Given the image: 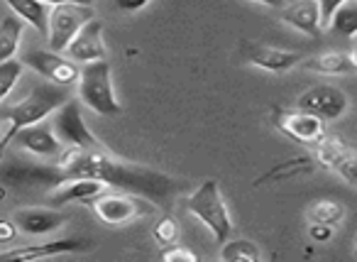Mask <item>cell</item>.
<instances>
[{
    "label": "cell",
    "instance_id": "31",
    "mask_svg": "<svg viewBox=\"0 0 357 262\" xmlns=\"http://www.w3.org/2000/svg\"><path fill=\"white\" fill-rule=\"evenodd\" d=\"M318 3H321V20H323V25L328 27L333 13H335L337 8L342 6V3H347V0H318Z\"/></svg>",
    "mask_w": 357,
    "mask_h": 262
},
{
    "label": "cell",
    "instance_id": "27",
    "mask_svg": "<svg viewBox=\"0 0 357 262\" xmlns=\"http://www.w3.org/2000/svg\"><path fill=\"white\" fill-rule=\"evenodd\" d=\"M152 235L162 247L174 245V242H178V235H181V231H178V221L174 216H162L157 221V226L152 228Z\"/></svg>",
    "mask_w": 357,
    "mask_h": 262
},
{
    "label": "cell",
    "instance_id": "13",
    "mask_svg": "<svg viewBox=\"0 0 357 262\" xmlns=\"http://www.w3.org/2000/svg\"><path fill=\"white\" fill-rule=\"evenodd\" d=\"M243 59L248 61V64H255L264 71H272V74H284V71L301 64L303 57L291 50H279V47H272V45L252 42V45L243 47Z\"/></svg>",
    "mask_w": 357,
    "mask_h": 262
},
{
    "label": "cell",
    "instance_id": "7",
    "mask_svg": "<svg viewBox=\"0 0 357 262\" xmlns=\"http://www.w3.org/2000/svg\"><path fill=\"white\" fill-rule=\"evenodd\" d=\"M93 17H96V13L91 6H79V3L54 6V10L50 13V32H47L50 50L66 52V47L79 35L81 27L89 20H93Z\"/></svg>",
    "mask_w": 357,
    "mask_h": 262
},
{
    "label": "cell",
    "instance_id": "26",
    "mask_svg": "<svg viewBox=\"0 0 357 262\" xmlns=\"http://www.w3.org/2000/svg\"><path fill=\"white\" fill-rule=\"evenodd\" d=\"M22 69H25V64H22L20 59H15V57L0 64V103H3V101L8 99V94L15 89V84L22 76Z\"/></svg>",
    "mask_w": 357,
    "mask_h": 262
},
{
    "label": "cell",
    "instance_id": "16",
    "mask_svg": "<svg viewBox=\"0 0 357 262\" xmlns=\"http://www.w3.org/2000/svg\"><path fill=\"white\" fill-rule=\"evenodd\" d=\"M282 20L316 40V37H321L323 30L321 3L318 0H294V3H287L282 10Z\"/></svg>",
    "mask_w": 357,
    "mask_h": 262
},
{
    "label": "cell",
    "instance_id": "38",
    "mask_svg": "<svg viewBox=\"0 0 357 262\" xmlns=\"http://www.w3.org/2000/svg\"><path fill=\"white\" fill-rule=\"evenodd\" d=\"M3 154H6V152H3V150H0V159H3Z\"/></svg>",
    "mask_w": 357,
    "mask_h": 262
},
{
    "label": "cell",
    "instance_id": "12",
    "mask_svg": "<svg viewBox=\"0 0 357 262\" xmlns=\"http://www.w3.org/2000/svg\"><path fill=\"white\" fill-rule=\"evenodd\" d=\"M13 143L20 145L22 150H27L30 154L40 159H56L61 154V140L56 138L54 128L52 123H35V125H27V128L17 130Z\"/></svg>",
    "mask_w": 357,
    "mask_h": 262
},
{
    "label": "cell",
    "instance_id": "24",
    "mask_svg": "<svg viewBox=\"0 0 357 262\" xmlns=\"http://www.w3.org/2000/svg\"><path fill=\"white\" fill-rule=\"evenodd\" d=\"M335 35H342V37H357V3H342L335 13H333L331 22H328Z\"/></svg>",
    "mask_w": 357,
    "mask_h": 262
},
{
    "label": "cell",
    "instance_id": "9",
    "mask_svg": "<svg viewBox=\"0 0 357 262\" xmlns=\"http://www.w3.org/2000/svg\"><path fill=\"white\" fill-rule=\"evenodd\" d=\"M22 64L30 66L32 71L42 76V79L52 81L59 86H74L81 76V69L76 66L74 59L61 57V52L54 50H30L22 54Z\"/></svg>",
    "mask_w": 357,
    "mask_h": 262
},
{
    "label": "cell",
    "instance_id": "2",
    "mask_svg": "<svg viewBox=\"0 0 357 262\" xmlns=\"http://www.w3.org/2000/svg\"><path fill=\"white\" fill-rule=\"evenodd\" d=\"M69 99H71L69 86L52 84V81L45 79L42 84L32 86L25 99L15 101V103H10V105H0V123L8 125V130L3 133V138H0V150L6 152V147L13 143L17 130L47 120Z\"/></svg>",
    "mask_w": 357,
    "mask_h": 262
},
{
    "label": "cell",
    "instance_id": "35",
    "mask_svg": "<svg viewBox=\"0 0 357 262\" xmlns=\"http://www.w3.org/2000/svg\"><path fill=\"white\" fill-rule=\"evenodd\" d=\"M6 194H8V189H6V184L0 182V201H3V198H6Z\"/></svg>",
    "mask_w": 357,
    "mask_h": 262
},
{
    "label": "cell",
    "instance_id": "8",
    "mask_svg": "<svg viewBox=\"0 0 357 262\" xmlns=\"http://www.w3.org/2000/svg\"><path fill=\"white\" fill-rule=\"evenodd\" d=\"M52 128H54L56 138L61 140L64 147H69V145H76V147H100L96 135L86 125L81 105L76 103V99H69L61 108H56L52 113Z\"/></svg>",
    "mask_w": 357,
    "mask_h": 262
},
{
    "label": "cell",
    "instance_id": "20",
    "mask_svg": "<svg viewBox=\"0 0 357 262\" xmlns=\"http://www.w3.org/2000/svg\"><path fill=\"white\" fill-rule=\"evenodd\" d=\"M6 3L15 10L17 17L27 20L37 32H42V35L50 32V10H47V3H42V0H6Z\"/></svg>",
    "mask_w": 357,
    "mask_h": 262
},
{
    "label": "cell",
    "instance_id": "22",
    "mask_svg": "<svg viewBox=\"0 0 357 262\" xmlns=\"http://www.w3.org/2000/svg\"><path fill=\"white\" fill-rule=\"evenodd\" d=\"M22 37V22L17 15H8L6 20L0 22V64L8 59H13L17 52Z\"/></svg>",
    "mask_w": 357,
    "mask_h": 262
},
{
    "label": "cell",
    "instance_id": "33",
    "mask_svg": "<svg viewBox=\"0 0 357 262\" xmlns=\"http://www.w3.org/2000/svg\"><path fill=\"white\" fill-rule=\"evenodd\" d=\"M47 6H64V3H79V6H93V0H42Z\"/></svg>",
    "mask_w": 357,
    "mask_h": 262
},
{
    "label": "cell",
    "instance_id": "3",
    "mask_svg": "<svg viewBox=\"0 0 357 262\" xmlns=\"http://www.w3.org/2000/svg\"><path fill=\"white\" fill-rule=\"evenodd\" d=\"M79 99L93 113L105 115V118L123 113V105L118 103L113 91V71H110V64L105 59L89 61V64L81 66Z\"/></svg>",
    "mask_w": 357,
    "mask_h": 262
},
{
    "label": "cell",
    "instance_id": "30",
    "mask_svg": "<svg viewBox=\"0 0 357 262\" xmlns=\"http://www.w3.org/2000/svg\"><path fill=\"white\" fill-rule=\"evenodd\" d=\"M149 0H110V6L118 8L120 13H137L147 6Z\"/></svg>",
    "mask_w": 357,
    "mask_h": 262
},
{
    "label": "cell",
    "instance_id": "19",
    "mask_svg": "<svg viewBox=\"0 0 357 262\" xmlns=\"http://www.w3.org/2000/svg\"><path fill=\"white\" fill-rule=\"evenodd\" d=\"M303 69L316 71V74L323 76H350L357 74V64L352 59V54L347 52H323V54H316L311 59L301 61Z\"/></svg>",
    "mask_w": 357,
    "mask_h": 262
},
{
    "label": "cell",
    "instance_id": "15",
    "mask_svg": "<svg viewBox=\"0 0 357 262\" xmlns=\"http://www.w3.org/2000/svg\"><path fill=\"white\" fill-rule=\"evenodd\" d=\"M93 242L91 238H61L54 242H42V245H25V247H13V250L0 252V260H40V257H54L61 252H84L91 250Z\"/></svg>",
    "mask_w": 357,
    "mask_h": 262
},
{
    "label": "cell",
    "instance_id": "17",
    "mask_svg": "<svg viewBox=\"0 0 357 262\" xmlns=\"http://www.w3.org/2000/svg\"><path fill=\"white\" fill-rule=\"evenodd\" d=\"M17 231L27 233V235H45L56 228L64 226V213H59L56 208H17L13 213Z\"/></svg>",
    "mask_w": 357,
    "mask_h": 262
},
{
    "label": "cell",
    "instance_id": "6",
    "mask_svg": "<svg viewBox=\"0 0 357 262\" xmlns=\"http://www.w3.org/2000/svg\"><path fill=\"white\" fill-rule=\"evenodd\" d=\"M272 125L282 135L291 138L294 143L308 145V147H316L328 135L326 120H321L318 115L308 113V110H301V108H282V105H274Z\"/></svg>",
    "mask_w": 357,
    "mask_h": 262
},
{
    "label": "cell",
    "instance_id": "21",
    "mask_svg": "<svg viewBox=\"0 0 357 262\" xmlns=\"http://www.w3.org/2000/svg\"><path fill=\"white\" fill-rule=\"evenodd\" d=\"M262 252L248 238H235V240H225L220 247V260L223 262H259Z\"/></svg>",
    "mask_w": 357,
    "mask_h": 262
},
{
    "label": "cell",
    "instance_id": "23",
    "mask_svg": "<svg viewBox=\"0 0 357 262\" xmlns=\"http://www.w3.org/2000/svg\"><path fill=\"white\" fill-rule=\"evenodd\" d=\"M306 218L308 223H328L335 228L345 218V206L340 201H333V198H318L308 206Z\"/></svg>",
    "mask_w": 357,
    "mask_h": 262
},
{
    "label": "cell",
    "instance_id": "37",
    "mask_svg": "<svg viewBox=\"0 0 357 262\" xmlns=\"http://www.w3.org/2000/svg\"><path fill=\"white\" fill-rule=\"evenodd\" d=\"M355 255H357V235H355Z\"/></svg>",
    "mask_w": 357,
    "mask_h": 262
},
{
    "label": "cell",
    "instance_id": "4",
    "mask_svg": "<svg viewBox=\"0 0 357 262\" xmlns=\"http://www.w3.org/2000/svg\"><path fill=\"white\" fill-rule=\"evenodd\" d=\"M186 208L191 216H196L218 242H225L233 233V218L228 213L223 196H220V187L215 179H206L201 187L186 198Z\"/></svg>",
    "mask_w": 357,
    "mask_h": 262
},
{
    "label": "cell",
    "instance_id": "18",
    "mask_svg": "<svg viewBox=\"0 0 357 262\" xmlns=\"http://www.w3.org/2000/svg\"><path fill=\"white\" fill-rule=\"evenodd\" d=\"M103 191H108V184L100 179H71L56 187V191L50 196L52 206H61V203H93V198H98Z\"/></svg>",
    "mask_w": 357,
    "mask_h": 262
},
{
    "label": "cell",
    "instance_id": "36",
    "mask_svg": "<svg viewBox=\"0 0 357 262\" xmlns=\"http://www.w3.org/2000/svg\"><path fill=\"white\" fill-rule=\"evenodd\" d=\"M352 59H355V64H357V45L352 47Z\"/></svg>",
    "mask_w": 357,
    "mask_h": 262
},
{
    "label": "cell",
    "instance_id": "29",
    "mask_svg": "<svg viewBox=\"0 0 357 262\" xmlns=\"http://www.w3.org/2000/svg\"><path fill=\"white\" fill-rule=\"evenodd\" d=\"M308 235H311L313 242H328L333 238V226H328V223H311L308 226Z\"/></svg>",
    "mask_w": 357,
    "mask_h": 262
},
{
    "label": "cell",
    "instance_id": "28",
    "mask_svg": "<svg viewBox=\"0 0 357 262\" xmlns=\"http://www.w3.org/2000/svg\"><path fill=\"white\" fill-rule=\"evenodd\" d=\"M162 260L164 262H199V255H196L191 247L174 242V245H167L162 250Z\"/></svg>",
    "mask_w": 357,
    "mask_h": 262
},
{
    "label": "cell",
    "instance_id": "14",
    "mask_svg": "<svg viewBox=\"0 0 357 262\" xmlns=\"http://www.w3.org/2000/svg\"><path fill=\"white\" fill-rule=\"evenodd\" d=\"M66 57L74 59L76 64H89V61L105 59V45H103V22L98 17L89 20L81 27L79 35L66 47Z\"/></svg>",
    "mask_w": 357,
    "mask_h": 262
},
{
    "label": "cell",
    "instance_id": "25",
    "mask_svg": "<svg viewBox=\"0 0 357 262\" xmlns=\"http://www.w3.org/2000/svg\"><path fill=\"white\" fill-rule=\"evenodd\" d=\"M311 169H313V159L296 157V159H291V162L277 164L274 169H269L267 174H262V177H259L257 182H255V187H262L264 182H282V179H289V177H294V174L311 172Z\"/></svg>",
    "mask_w": 357,
    "mask_h": 262
},
{
    "label": "cell",
    "instance_id": "11",
    "mask_svg": "<svg viewBox=\"0 0 357 262\" xmlns=\"http://www.w3.org/2000/svg\"><path fill=\"white\" fill-rule=\"evenodd\" d=\"M347 105H350V99H347L345 91L326 84L311 86L296 99V108L308 110L321 120H337L340 115H345Z\"/></svg>",
    "mask_w": 357,
    "mask_h": 262
},
{
    "label": "cell",
    "instance_id": "39",
    "mask_svg": "<svg viewBox=\"0 0 357 262\" xmlns=\"http://www.w3.org/2000/svg\"><path fill=\"white\" fill-rule=\"evenodd\" d=\"M0 138H3V135H0Z\"/></svg>",
    "mask_w": 357,
    "mask_h": 262
},
{
    "label": "cell",
    "instance_id": "34",
    "mask_svg": "<svg viewBox=\"0 0 357 262\" xmlns=\"http://www.w3.org/2000/svg\"><path fill=\"white\" fill-rule=\"evenodd\" d=\"M252 3H262V6H269V8H284L287 6V0H252Z\"/></svg>",
    "mask_w": 357,
    "mask_h": 262
},
{
    "label": "cell",
    "instance_id": "32",
    "mask_svg": "<svg viewBox=\"0 0 357 262\" xmlns=\"http://www.w3.org/2000/svg\"><path fill=\"white\" fill-rule=\"evenodd\" d=\"M17 235L15 221H8V218H0V242H13Z\"/></svg>",
    "mask_w": 357,
    "mask_h": 262
},
{
    "label": "cell",
    "instance_id": "5",
    "mask_svg": "<svg viewBox=\"0 0 357 262\" xmlns=\"http://www.w3.org/2000/svg\"><path fill=\"white\" fill-rule=\"evenodd\" d=\"M91 208L105 226H125L135 218H144L154 211V203H149L142 194H108L103 191L98 198H93Z\"/></svg>",
    "mask_w": 357,
    "mask_h": 262
},
{
    "label": "cell",
    "instance_id": "1",
    "mask_svg": "<svg viewBox=\"0 0 357 262\" xmlns=\"http://www.w3.org/2000/svg\"><path fill=\"white\" fill-rule=\"evenodd\" d=\"M71 179H100L108 187H118L125 191L142 194L149 201H167L178 194V182L164 172H157L144 164L125 162L113 157L103 147H69L61 150L54 162H13L0 164V182L6 187H59Z\"/></svg>",
    "mask_w": 357,
    "mask_h": 262
},
{
    "label": "cell",
    "instance_id": "10",
    "mask_svg": "<svg viewBox=\"0 0 357 262\" xmlns=\"http://www.w3.org/2000/svg\"><path fill=\"white\" fill-rule=\"evenodd\" d=\"M316 159L321 167L335 172L342 177L352 189H357V147L345 143L342 138L335 135H326L321 143L316 145Z\"/></svg>",
    "mask_w": 357,
    "mask_h": 262
}]
</instances>
